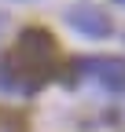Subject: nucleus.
<instances>
[{
	"instance_id": "obj_5",
	"label": "nucleus",
	"mask_w": 125,
	"mask_h": 132,
	"mask_svg": "<svg viewBox=\"0 0 125 132\" xmlns=\"http://www.w3.org/2000/svg\"><path fill=\"white\" fill-rule=\"evenodd\" d=\"M118 4H125V0H118Z\"/></svg>"
},
{
	"instance_id": "obj_2",
	"label": "nucleus",
	"mask_w": 125,
	"mask_h": 132,
	"mask_svg": "<svg viewBox=\"0 0 125 132\" xmlns=\"http://www.w3.org/2000/svg\"><path fill=\"white\" fill-rule=\"evenodd\" d=\"M85 70L99 81V85H107L111 92H125V59L121 55H99V59H85L81 62Z\"/></svg>"
},
{
	"instance_id": "obj_4",
	"label": "nucleus",
	"mask_w": 125,
	"mask_h": 132,
	"mask_svg": "<svg viewBox=\"0 0 125 132\" xmlns=\"http://www.w3.org/2000/svg\"><path fill=\"white\" fill-rule=\"evenodd\" d=\"M0 26H4V19H0Z\"/></svg>"
},
{
	"instance_id": "obj_1",
	"label": "nucleus",
	"mask_w": 125,
	"mask_h": 132,
	"mask_svg": "<svg viewBox=\"0 0 125 132\" xmlns=\"http://www.w3.org/2000/svg\"><path fill=\"white\" fill-rule=\"evenodd\" d=\"M52 62H55V40H52V33H48V29H22L4 70L22 73V77H26L22 88L29 92V88H37L41 81L48 77Z\"/></svg>"
},
{
	"instance_id": "obj_3",
	"label": "nucleus",
	"mask_w": 125,
	"mask_h": 132,
	"mask_svg": "<svg viewBox=\"0 0 125 132\" xmlns=\"http://www.w3.org/2000/svg\"><path fill=\"white\" fill-rule=\"evenodd\" d=\"M66 22L74 29H81L85 37H107V33H111V19H107L103 11H96V7H74V11H66Z\"/></svg>"
}]
</instances>
